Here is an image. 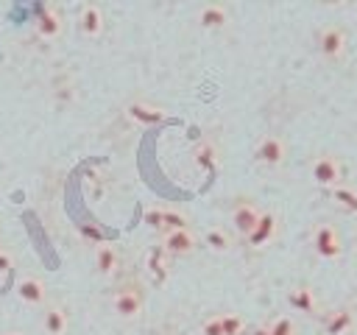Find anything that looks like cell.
Segmentation results:
<instances>
[{
    "label": "cell",
    "mask_w": 357,
    "mask_h": 335,
    "mask_svg": "<svg viewBox=\"0 0 357 335\" xmlns=\"http://www.w3.org/2000/svg\"><path fill=\"white\" fill-rule=\"evenodd\" d=\"M42 329L45 335H67L70 329V313L64 304H45V313H42Z\"/></svg>",
    "instance_id": "cell-13"
},
{
    "label": "cell",
    "mask_w": 357,
    "mask_h": 335,
    "mask_svg": "<svg viewBox=\"0 0 357 335\" xmlns=\"http://www.w3.org/2000/svg\"><path fill=\"white\" fill-rule=\"evenodd\" d=\"M268 332H271V335H298V324H296V318H290V315H276V318L268 324Z\"/></svg>",
    "instance_id": "cell-23"
},
{
    "label": "cell",
    "mask_w": 357,
    "mask_h": 335,
    "mask_svg": "<svg viewBox=\"0 0 357 335\" xmlns=\"http://www.w3.org/2000/svg\"><path fill=\"white\" fill-rule=\"evenodd\" d=\"M145 223H148L151 229H162V207L145 209Z\"/></svg>",
    "instance_id": "cell-26"
},
{
    "label": "cell",
    "mask_w": 357,
    "mask_h": 335,
    "mask_svg": "<svg viewBox=\"0 0 357 335\" xmlns=\"http://www.w3.org/2000/svg\"><path fill=\"white\" fill-rule=\"evenodd\" d=\"M312 248L321 260L326 262H337L343 257V234L335 223L329 221H321L315 229H312Z\"/></svg>",
    "instance_id": "cell-2"
},
{
    "label": "cell",
    "mask_w": 357,
    "mask_h": 335,
    "mask_svg": "<svg viewBox=\"0 0 357 335\" xmlns=\"http://www.w3.org/2000/svg\"><path fill=\"white\" fill-rule=\"evenodd\" d=\"M251 335H271V332H268V324H262V327H257V329H254Z\"/></svg>",
    "instance_id": "cell-28"
},
{
    "label": "cell",
    "mask_w": 357,
    "mask_h": 335,
    "mask_svg": "<svg viewBox=\"0 0 357 335\" xmlns=\"http://www.w3.org/2000/svg\"><path fill=\"white\" fill-rule=\"evenodd\" d=\"M259 215H262V209H259L254 201H240V204L231 209V226H234V232H237L240 237H248L251 229L257 226Z\"/></svg>",
    "instance_id": "cell-10"
},
{
    "label": "cell",
    "mask_w": 357,
    "mask_h": 335,
    "mask_svg": "<svg viewBox=\"0 0 357 335\" xmlns=\"http://www.w3.org/2000/svg\"><path fill=\"white\" fill-rule=\"evenodd\" d=\"M159 246L167 251V257H187V254H192L198 248V237L192 234L190 226L170 229V232H162V243Z\"/></svg>",
    "instance_id": "cell-6"
},
{
    "label": "cell",
    "mask_w": 357,
    "mask_h": 335,
    "mask_svg": "<svg viewBox=\"0 0 357 335\" xmlns=\"http://www.w3.org/2000/svg\"><path fill=\"white\" fill-rule=\"evenodd\" d=\"M112 313L120 321H137L145 313V293L139 285L126 282L112 293Z\"/></svg>",
    "instance_id": "cell-1"
},
{
    "label": "cell",
    "mask_w": 357,
    "mask_h": 335,
    "mask_svg": "<svg viewBox=\"0 0 357 335\" xmlns=\"http://www.w3.org/2000/svg\"><path fill=\"white\" fill-rule=\"evenodd\" d=\"M287 304L296 313H304V315H321L324 313V304H321L312 285H293L287 290Z\"/></svg>",
    "instance_id": "cell-7"
},
{
    "label": "cell",
    "mask_w": 357,
    "mask_h": 335,
    "mask_svg": "<svg viewBox=\"0 0 357 335\" xmlns=\"http://www.w3.org/2000/svg\"><path fill=\"white\" fill-rule=\"evenodd\" d=\"M170 260H173V257H167V251H165L162 246H151V248H148V254H145V268H148V274H151V279H153L156 285H165V282L170 279Z\"/></svg>",
    "instance_id": "cell-15"
},
{
    "label": "cell",
    "mask_w": 357,
    "mask_h": 335,
    "mask_svg": "<svg viewBox=\"0 0 357 335\" xmlns=\"http://www.w3.org/2000/svg\"><path fill=\"white\" fill-rule=\"evenodd\" d=\"M14 293H17V299H20L22 304H28V307H42V304H47V288H45V282H42L39 276H33V274L20 276L17 285H14Z\"/></svg>",
    "instance_id": "cell-8"
},
{
    "label": "cell",
    "mask_w": 357,
    "mask_h": 335,
    "mask_svg": "<svg viewBox=\"0 0 357 335\" xmlns=\"http://www.w3.org/2000/svg\"><path fill=\"white\" fill-rule=\"evenodd\" d=\"M223 335H245V318L237 313H220Z\"/></svg>",
    "instance_id": "cell-22"
},
{
    "label": "cell",
    "mask_w": 357,
    "mask_h": 335,
    "mask_svg": "<svg viewBox=\"0 0 357 335\" xmlns=\"http://www.w3.org/2000/svg\"><path fill=\"white\" fill-rule=\"evenodd\" d=\"M192 159H195V165H198V168H204V170H209V168H215V162H218V154H215V145H212V142H201V145L195 148V154H192Z\"/></svg>",
    "instance_id": "cell-21"
},
{
    "label": "cell",
    "mask_w": 357,
    "mask_h": 335,
    "mask_svg": "<svg viewBox=\"0 0 357 335\" xmlns=\"http://www.w3.org/2000/svg\"><path fill=\"white\" fill-rule=\"evenodd\" d=\"M198 25L204 31H223L229 22H231V11L223 6V3H204L198 8Z\"/></svg>",
    "instance_id": "cell-9"
},
{
    "label": "cell",
    "mask_w": 357,
    "mask_h": 335,
    "mask_svg": "<svg viewBox=\"0 0 357 335\" xmlns=\"http://www.w3.org/2000/svg\"><path fill=\"white\" fill-rule=\"evenodd\" d=\"M187 226V218L176 209H162V232H170V229H184Z\"/></svg>",
    "instance_id": "cell-24"
},
{
    "label": "cell",
    "mask_w": 357,
    "mask_h": 335,
    "mask_svg": "<svg viewBox=\"0 0 357 335\" xmlns=\"http://www.w3.org/2000/svg\"><path fill=\"white\" fill-rule=\"evenodd\" d=\"M11 268H14V254L0 246V274H8Z\"/></svg>",
    "instance_id": "cell-27"
},
{
    "label": "cell",
    "mask_w": 357,
    "mask_h": 335,
    "mask_svg": "<svg viewBox=\"0 0 357 335\" xmlns=\"http://www.w3.org/2000/svg\"><path fill=\"white\" fill-rule=\"evenodd\" d=\"M329 195H332V201H335L340 209L357 215V190H354V187H349V184H337L335 190H329Z\"/></svg>",
    "instance_id": "cell-20"
},
{
    "label": "cell",
    "mask_w": 357,
    "mask_h": 335,
    "mask_svg": "<svg viewBox=\"0 0 357 335\" xmlns=\"http://www.w3.org/2000/svg\"><path fill=\"white\" fill-rule=\"evenodd\" d=\"M276 234H279V218H276V212H262L259 221H257V226L251 229V234H248L245 240H248L254 248H262V246L273 243Z\"/></svg>",
    "instance_id": "cell-11"
},
{
    "label": "cell",
    "mask_w": 357,
    "mask_h": 335,
    "mask_svg": "<svg viewBox=\"0 0 357 335\" xmlns=\"http://www.w3.org/2000/svg\"><path fill=\"white\" fill-rule=\"evenodd\" d=\"M3 335H25V332H3Z\"/></svg>",
    "instance_id": "cell-29"
},
{
    "label": "cell",
    "mask_w": 357,
    "mask_h": 335,
    "mask_svg": "<svg viewBox=\"0 0 357 335\" xmlns=\"http://www.w3.org/2000/svg\"><path fill=\"white\" fill-rule=\"evenodd\" d=\"M357 327V315L351 307H335L324 318V332L326 335H349Z\"/></svg>",
    "instance_id": "cell-16"
},
{
    "label": "cell",
    "mask_w": 357,
    "mask_h": 335,
    "mask_svg": "<svg viewBox=\"0 0 357 335\" xmlns=\"http://www.w3.org/2000/svg\"><path fill=\"white\" fill-rule=\"evenodd\" d=\"M310 176H312V181H315L318 187L335 190L337 184H343L346 168H343L340 156H335V154H318V156L312 159V165H310Z\"/></svg>",
    "instance_id": "cell-3"
},
{
    "label": "cell",
    "mask_w": 357,
    "mask_h": 335,
    "mask_svg": "<svg viewBox=\"0 0 357 335\" xmlns=\"http://www.w3.org/2000/svg\"><path fill=\"white\" fill-rule=\"evenodd\" d=\"M204 243H206V248L209 251H215V254H226L234 243H231V234L223 229V226H209L206 232H204Z\"/></svg>",
    "instance_id": "cell-19"
},
{
    "label": "cell",
    "mask_w": 357,
    "mask_h": 335,
    "mask_svg": "<svg viewBox=\"0 0 357 335\" xmlns=\"http://www.w3.org/2000/svg\"><path fill=\"white\" fill-rule=\"evenodd\" d=\"M33 25H36V34H39L42 39H56V36H61V31H64V20H61V11H59L56 6H42Z\"/></svg>",
    "instance_id": "cell-12"
},
{
    "label": "cell",
    "mask_w": 357,
    "mask_h": 335,
    "mask_svg": "<svg viewBox=\"0 0 357 335\" xmlns=\"http://www.w3.org/2000/svg\"><path fill=\"white\" fill-rule=\"evenodd\" d=\"M254 159L262 168H282L287 159V142L279 134H265L254 148Z\"/></svg>",
    "instance_id": "cell-5"
},
{
    "label": "cell",
    "mask_w": 357,
    "mask_h": 335,
    "mask_svg": "<svg viewBox=\"0 0 357 335\" xmlns=\"http://www.w3.org/2000/svg\"><path fill=\"white\" fill-rule=\"evenodd\" d=\"M126 114H128V120H134L139 126H159L165 120V109L162 106H153L148 100H131L126 106Z\"/></svg>",
    "instance_id": "cell-17"
},
{
    "label": "cell",
    "mask_w": 357,
    "mask_h": 335,
    "mask_svg": "<svg viewBox=\"0 0 357 335\" xmlns=\"http://www.w3.org/2000/svg\"><path fill=\"white\" fill-rule=\"evenodd\" d=\"M318 50L326 61H340L349 50V34L340 25H324L318 31Z\"/></svg>",
    "instance_id": "cell-4"
},
{
    "label": "cell",
    "mask_w": 357,
    "mask_h": 335,
    "mask_svg": "<svg viewBox=\"0 0 357 335\" xmlns=\"http://www.w3.org/2000/svg\"><path fill=\"white\" fill-rule=\"evenodd\" d=\"M103 25H106L103 22V8L98 3H84L78 8V28H81L84 36H89V39L100 36L103 34Z\"/></svg>",
    "instance_id": "cell-14"
},
{
    "label": "cell",
    "mask_w": 357,
    "mask_h": 335,
    "mask_svg": "<svg viewBox=\"0 0 357 335\" xmlns=\"http://www.w3.org/2000/svg\"><path fill=\"white\" fill-rule=\"evenodd\" d=\"M117 268H120V251H117V246L100 243V246L95 248V271H98L103 279H112V276L117 274Z\"/></svg>",
    "instance_id": "cell-18"
},
{
    "label": "cell",
    "mask_w": 357,
    "mask_h": 335,
    "mask_svg": "<svg viewBox=\"0 0 357 335\" xmlns=\"http://www.w3.org/2000/svg\"><path fill=\"white\" fill-rule=\"evenodd\" d=\"M201 335H223V327H220V313L209 315V318L201 324Z\"/></svg>",
    "instance_id": "cell-25"
}]
</instances>
